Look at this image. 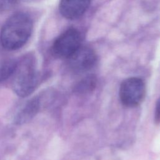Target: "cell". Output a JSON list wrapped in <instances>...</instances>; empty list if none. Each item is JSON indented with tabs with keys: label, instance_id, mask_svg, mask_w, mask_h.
<instances>
[{
	"label": "cell",
	"instance_id": "1",
	"mask_svg": "<svg viewBox=\"0 0 160 160\" xmlns=\"http://www.w3.org/2000/svg\"><path fill=\"white\" fill-rule=\"evenodd\" d=\"M32 21L26 13L17 12L4 23L0 32L2 46L13 51L21 48L29 39L32 31Z\"/></svg>",
	"mask_w": 160,
	"mask_h": 160
},
{
	"label": "cell",
	"instance_id": "2",
	"mask_svg": "<svg viewBox=\"0 0 160 160\" xmlns=\"http://www.w3.org/2000/svg\"><path fill=\"white\" fill-rule=\"evenodd\" d=\"M13 88L16 93L21 97L31 94L39 83V77L36 72L31 58H26L21 62H18Z\"/></svg>",
	"mask_w": 160,
	"mask_h": 160
},
{
	"label": "cell",
	"instance_id": "3",
	"mask_svg": "<svg viewBox=\"0 0 160 160\" xmlns=\"http://www.w3.org/2000/svg\"><path fill=\"white\" fill-rule=\"evenodd\" d=\"M81 36L76 29H68L54 41L52 52L57 58L68 59L81 46Z\"/></svg>",
	"mask_w": 160,
	"mask_h": 160
},
{
	"label": "cell",
	"instance_id": "4",
	"mask_svg": "<svg viewBox=\"0 0 160 160\" xmlns=\"http://www.w3.org/2000/svg\"><path fill=\"white\" fill-rule=\"evenodd\" d=\"M146 93L144 81L139 78H130L122 82L119 96L123 104L134 107L139 104L143 100Z\"/></svg>",
	"mask_w": 160,
	"mask_h": 160
},
{
	"label": "cell",
	"instance_id": "5",
	"mask_svg": "<svg viewBox=\"0 0 160 160\" xmlns=\"http://www.w3.org/2000/svg\"><path fill=\"white\" fill-rule=\"evenodd\" d=\"M71 68L76 71H86L92 68L96 62L94 51L87 47H80L69 59Z\"/></svg>",
	"mask_w": 160,
	"mask_h": 160
},
{
	"label": "cell",
	"instance_id": "6",
	"mask_svg": "<svg viewBox=\"0 0 160 160\" xmlns=\"http://www.w3.org/2000/svg\"><path fill=\"white\" fill-rule=\"evenodd\" d=\"M90 2L91 0H61L59 11L66 19H78L87 11Z\"/></svg>",
	"mask_w": 160,
	"mask_h": 160
},
{
	"label": "cell",
	"instance_id": "7",
	"mask_svg": "<svg viewBox=\"0 0 160 160\" xmlns=\"http://www.w3.org/2000/svg\"><path fill=\"white\" fill-rule=\"evenodd\" d=\"M39 109V98L36 97L30 99L16 116L14 118L15 123L21 124L28 122L36 116Z\"/></svg>",
	"mask_w": 160,
	"mask_h": 160
},
{
	"label": "cell",
	"instance_id": "8",
	"mask_svg": "<svg viewBox=\"0 0 160 160\" xmlns=\"http://www.w3.org/2000/svg\"><path fill=\"white\" fill-rule=\"evenodd\" d=\"M17 63L18 62L16 61L9 60L0 65V82L7 79L14 74L17 67Z\"/></svg>",
	"mask_w": 160,
	"mask_h": 160
},
{
	"label": "cell",
	"instance_id": "9",
	"mask_svg": "<svg viewBox=\"0 0 160 160\" xmlns=\"http://www.w3.org/2000/svg\"><path fill=\"white\" fill-rule=\"evenodd\" d=\"M96 86V78L93 76H88L81 81L77 85L76 92L81 94H85L93 90Z\"/></svg>",
	"mask_w": 160,
	"mask_h": 160
},
{
	"label": "cell",
	"instance_id": "10",
	"mask_svg": "<svg viewBox=\"0 0 160 160\" xmlns=\"http://www.w3.org/2000/svg\"><path fill=\"white\" fill-rule=\"evenodd\" d=\"M19 0H0V11H7L13 9Z\"/></svg>",
	"mask_w": 160,
	"mask_h": 160
},
{
	"label": "cell",
	"instance_id": "11",
	"mask_svg": "<svg viewBox=\"0 0 160 160\" xmlns=\"http://www.w3.org/2000/svg\"><path fill=\"white\" fill-rule=\"evenodd\" d=\"M154 120L157 124H159L160 122V97L157 101L155 108Z\"/></svg>",
	"mask_w": 160,
	"mask_h": 160
}]
</instances>
